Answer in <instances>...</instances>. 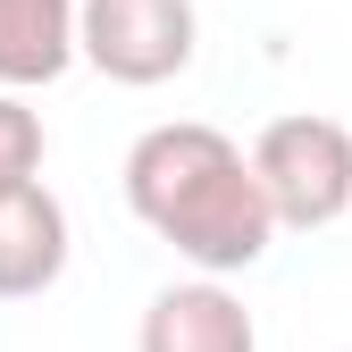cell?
Here are the masks:
<instances>
[{
  "label": "cell",
  "mask_w": 352,
  "mask_h": 352,
  "mask_svg": "<svg viewBox=\"0 0 352 352\" xmlns=\"http://www.w3.org/2000/svg\"><path fill=\"white\" fill-rule=\"evenodd\" d=\"M135 352H260V327L243 294H227V277H193V285L151 294Z\"/></svg>",
  "instance_id": "obj_5"
},
{
  "label": "cell",
  "mask_w": 352,
  "mask_h": 352,
  "mask_svg": "<svg viewBox=\"0 0 352 352\" xmlns=\"http://www.w3.org/2000/svg\"><path fill=\"white\" fill-rule=\"evenodd\" d=\"M84 59V0H0V84L34 93Z\"/></svg>",
  "instance_id": "obj_6"
},
{
  "label": "cell",
  "mask_w": 352,
  "mask_h": 352,
  "mask_svg": "<svg viewBox=\"0 0 352 352\" xmlns=\"http://www.w3.org/2000/svg\"><path fill=\"white\" fill-rule=\"evenodd\" d=\"M126 210L176 260H193L201 277H243L285 235L252 151L201 118H168L151 135H135V151H126Z\"/></svg>",
  "instance_id": "obj_1"
},
{
  "label": "cell",
  "mask_w": 352,
  "mask_h": 352,
  "mask_svg": "<svg viewBox=\"0 0 352 352\" xmlns=\"http://www.w3.org/2000/svg\"><path fill=\"white\" fill-rule=\"evenodd\" d=\"M67 277V201L25 176L0 193V302H34Z\"/></svg>",
  "instance_id": "obj_4"
},
{
  "label": "cell",
  "mask_w": 352,
  "mask_h": 352,
  "mask_svg": "<svg viewBox=\"0 0 352 352\" xmlns=\"http://www.w3.org/2000/svg\"><path fill=\"white\" fill-rule=\"evenodd\" d=\"M25 176H42V118L25 109V93L0 84V193L25 185Z\"/></svg>",
  "instance_id": "obj_7"
},
{
  "label": "cell",
  "mask_w": 352,
  "mask_h": 352,
  "mask_svg": "<svg viewBox=\"0 0 352 352\" xmlns=\"http://www.w3.org/2000/svg\"><path fill=\"white\" fill-rule=\"evenodd\" d=\"M201 17L193 0H84V59L109 84H168L193 67Z\"/></svg>",
  "instance_id": "obj_3"
},
{
  "label": "cell",
  "mask_w": 352,
  "mask_h": 352,
  "mask_svg": "<svg viewBox=\"0 0 352 352\" xmlns=\"http://www.w3.org/2000/svg\"><path fill=\"white\" fill-rule=\"evenodd\" d=\"M252 168H260V185H269L277 227H294V235L336 227L352 210V126L344 118H319V109L269 118L260 143H252Z\"/></svg>",
  "instance_id": "obj_2"
}]
</instances>
